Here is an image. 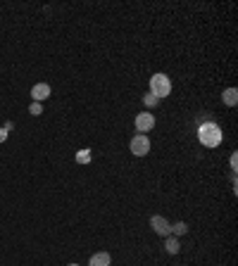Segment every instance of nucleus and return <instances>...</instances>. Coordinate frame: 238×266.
I'll list each match as a JSON object with an SVG mask.
<instances>
[{"instance_id": "nucleus-1", "label": "nucleus", "mask_w": 238, "mask_h": 266, "mask_svg": "<svg viewBox=\"0 0 238 266\" xmlns=\"http://www.w3.org/2000/svg\"><path fill=\"white\" fill-rule=\"evenodd\" d=\"M221 133L219 124H214V121H200V126H198V140H200L205 147H217L221 143Z\"/></svg>"}, {"instance_id": "nucleus-12", "label": "nucleus", "mask_w": 238, "mask_h": 266, "mask_svg": "<svg viewBox=\"0 0 238 266\" xmlns=\"http://www.w3.org/2000/svg\"><path fill=\"white\" fill-rule=\"evenodd\" d=\"M143 105H146V107H148V112H150L153 107H157V105H160V100H157V98L153 95V93H146V95H143Z\"/></svg>"}, {"instance_id": "nucleus-7", "label": "nucleus", "mask_w": 238, "mask_h": 266, "mask_svg": "<svg viewBox=\"0 0 238 266\" xmlns=\"http://www.w3.org/2000/svg\"><path fill=\"white\" fill-rule=\"evenodd\" d=\"M110 264H112L110 252H95V254H91V259H88V266H110Z\"/></svg>"}, {"instance_id": "nucleus-11", "label": "nucleus", "mask_w": 238, "mask_h": 266, "mask_svg": "<svg viewBox=\"0 0 238 266\" xmlns=\"http://www.w3.org/2000/svg\"><path fill=\"white\" fill-rule=\"evenodd\" d=\"M172 233H174V235H186V233H188V223H186V221L172 223Z\"/></svg>"}, {"instance_id": "nucleus-13", "label": "nucleus", "mask_w": 238, "mask_h": 266, "mask_svg": "<svg viewBox=\"0 0 238 266\" xmlns=\"http://www.w3.org/2000/svg\"><path fill=\"white\" fill-rule=\"evenodd\" d=\"M29 114H34V117L43 114V105H41V102H34V100H31V105H29Z\"/></svg>"}, {"instance_id": "nucleus-6", "label": "nucleus", "mask_w": 238, "mask_h": 266, "mask_svg": "<svg viewBox=\"0 0 238 266\" xmlns=\"http://www.w3.org/2000/svg\"><path fill=\"white\" fill-rule=\"evenodd\" d=\"M50 86L48 83H34V88H31V98H34V102H43L50 98Z\"/></svg>"}, {"instance_id": "nucleus-3", "label": "nucleus", "mask_w": 238, "mask_h": 266, "mask_svg": "<svg viewBox=\"0 0 238 266\" xmlns=\"http://www.w3.org/2000/svg\"><path fill=\"white\" fill-rule=\"evenodd\" d=\"M129 147H131V152L136 157H146L148 152H150V138H148L146 133H136V136L131 138Z\"/></svg>"}, {"instance_id": "nucleus-5", "label": "nucleus", "mask_w": 238, "mask_h": 266, "mask_svg": "<svg viewBox=\"0 0 238 266\" xmlns=\"http://www.w3.org/2000/svg\"><path fill=\"white\" fill-rule=\"evenodd\" d=\"M155 129V114H150V112H141L136 117V131L138 133H148V131Z\"/></svg>"}, {"instance_id": "nucleus-14", "label": "nucleus", "mask_w": 238, "mask_h": 266, "mask_svg": "<svg viewBox=\"0 0 238 266\" xmlns=\"http://www.w3.org/2000/svg\"><path fill=\"white\" fill-rule=\"evenodd\" d=\"M5 140H8V129L3 126V129H0V143H5Z\"/></svg>"}, {"instance_id": "nucleus-9", "label": "nucleus", "mask_w": 238, "mask_h": 266, "mask_svg": "<svg viewBox=\"0 0 238 266\" xmlns=\"http://www.w3.org/2000/svg\"><path fill=\"white\" fill-rule=\"evenodd\" d=\"M165 249H167V252H169V254H179V249H181V245H179V240H176L174 235H167Z\"/></svg>"}, {"instance_id": "nucleus-2", "label": "nucleus", "mask_w": 238, "mask_h": 266, "mask_svg": "<svg viewBox=\"0 0 238 266\" xmlns=\"http://www.w3.org/2000/svg\"><path fill=\"white\" fill-rule=\"evenodd\" d=\"M150 93L155 95L157 100H162V98H167L169 93H172V81H169V76L162 72H157L150 76Z\"/></svg>"}, {"instance_id": "nucleus-10", "label": "nucleus", "mask_w": 238, "mask_h": 266, "mask_svg": "<svg viewBox=\"0 0 238 266\" xmlns=\"http://www.w3.org/2000/svg\"><path fill=\"white\" fill-rule=\"evenodd\" d=\"M91 159H93V155L88 147H83V150L76 152V162H79V164H91Z\"/></svg>"}, {"instance_id": "nucleus-15", "label": "nucleus", "mask_w": 238, "mask_h": 266, "mask_svg": "<svg viewBox=\"0 0 238 266\" xmlns=\"http://www.w3.org/2000/svg\"><path fill=\"white\" fill-rule=\"evenodd\" d=\"M67 266H79V264H67Z\"/></svg>"}, {"instance_id": "nucleus-4", "label": "nucleus", "mask_w": 238, "mask_h": 266, "mask_svg": "<svg viewBox=\"0 0 238 266\" xmlns=\"http://www.w3.org/2000/svg\"><path fill=\"white\" fill-rule=\"evenodd\" d=\"M150 228L155 230L157 235H162V238L172 235V223H169L165 216H160V214H155V216L150 219Z\"/></svg>"}, {"instance_id": "nucleus-8", "label": "nucleus", "mask_w": 238, "mask_h": 266, "mask_svg": "<svg viewBox=\"0 0 238 266\" xmlns=\"http://www.w3.org/2000/svg\"><path fill=\"white\" fill-rule=\"evenodd\" d=\"M221 102L229 105V107H236V102H238V91L236 88H226V91L221 93Z\"/></svg>"}]
</instances>
